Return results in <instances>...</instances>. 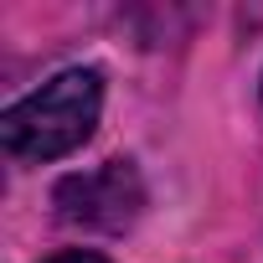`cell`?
Instances as JSON below:
<instances>
[{"label":"cell","mask_w":263,"mask_h":263,"mask_svg":"<svg viewBox=\"0 0 263 263\" xmlns=\"http://www.w3.org/2000/svg\"><path fill=\"white\" fill-rule=\"evenodd\" d=\"M52 263H108V258H98V253H57Z\"/></svg>","instance_id":"3957f363"},{"label":"cell","mask_w":263,"mask_h":263,"mask_svg":"<svg viewBox=\"0 0 263 263\" xmlns=\"http://www.w3.org/2000/svg\"><path fill=\"white\" fill-rule=\"evenodd\" d=\"M98 108H103V78L93 67H67L52 83H42L31 98L6 108L0 140L16 160H57L93 135Z\"/></svg>","instance_id":"6da1fadb"},{"label":"cell","mask_w":263,"mask_h":263,"mask_svg":"<svg viewBox=\"0 0 263 263\" xmlns=\"http://www.w3.org/2000/svg\"><path fill=\"white\" fill-rule=\"evenodd\" d=\"M52 206L62 222L72 227H93V232H124L145 212V181L135 171V160H108L98 171L67 176L52 191Z\"/></svg>","instance_id":"7a4b0ae2"}]
</instances>
